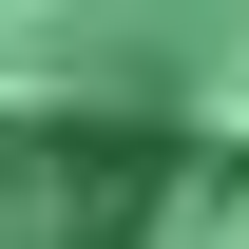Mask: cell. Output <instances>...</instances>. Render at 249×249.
<instances>
[{
    "mask_svg": "<svg viewBox=\"0 0 249 249\" xmlns=\"http://www.w3.org/2000/svg\"><path fill=\"white\" fill-rule=\"evenodd\" d=\"M0 249H249V134L0 115Z\"/></svg>",
    "mask_w": 249,
    "mask_h": 249,
    "instance_id": "cell-1",
    "label": "cell"
}]
</instances>
